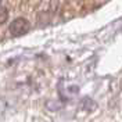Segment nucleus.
Wrapping results in <instances>:
<instances>
[{"instance_id": "obj_2", "label": "nucleus", "mask_w": 122, "mask_h": 122, "mask_svg": "<svg viewBox=\"0 0 122 122\" xmlns=\"http://www.w3.org/2000/svg\"><path fill=\"white\" fill-rule=\"evenodd\" d=\"M8 20V10L3 6H0V25L4 24Z\"/></svg>"}, {"instance_id": "obj_1", "label": "nucleus", "mask_w": 122, "mask_h": 122, "mask_svg": "<svg viewBox=\"0 0 122 122\" xmlns=\"http://www.w3.org/2000/svg\"><path fill=\"white\" fill-rule=\"evenodd\" d=\"M30 29V22L26 18H15L10 24V33L13 36H22Z\"/></svg>"}]
</instances>
